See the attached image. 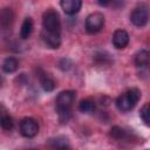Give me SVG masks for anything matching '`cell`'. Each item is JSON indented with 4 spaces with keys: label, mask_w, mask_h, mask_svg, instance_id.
Returning a JSON list of instances; mask_svg holds the SVG:
<instances>
[{
    "label": "cell",
    "mask_w": 150,
    "mask_h": 150,
    "mask_svg": "<svg viewBox=\"0 0 150 150\" xmlns=\"http://www.w3.org/2000/svg\"><path fill=\"white\" fill-rule=\"evenodd\" d=\"M42 39L50 48H59L61 45V20L55 9H47L42 16Z\"/></svg>",
    "instance_id": "obj_1"
},
{
    "label": "cell",
    "mask_w": 150,
    "mask_h": 150,
    "mask_svg": "<svg viewBox=\"0 0 150 150\" xmlns=\"http://www.w3.org/2000/svg\"><path fill=\"white\" fill-rule=\"evenodd\" d=\"M76 93L74 90L61 91L55 100V108L61 122H67L71 116V107L75 102Z\"/></svg>",
    "instance_id": "obj_2"
},
{
    "label": "cell",
    "mask_w": 150,
    "mask_h": 150,
    "mask_svg": "<svg viewBox=\"0 0 150 150\" xmlns=\"http://www.w3.org/2000/svg\"><path fill=\"white\" fill-rule=\"evenodd\" d=\"M141 98V91L137 88H131L121 96L117 97L116 100V107L120 111L122 112H128L132 110L136 104L138 103Z\"/></svg>",
    "instance_id": "obj_3"
},
{
    "label": "cell",
    "mask_w": 150,
    "mask_h": 150,
    "mask_svg": "<svg viewBox=\"0 0 150 150\" xmlns=\"http://www.w3.org/2000/svg\"><path fill=\"white\" fill-rule=\"evenodd\" d=\"M149 19H150V13L145 5H138L130 13V21L136 27L145 26L148 23Z\"/></svg>",
    "instance_id": "obj_4"
},
{
    "label": "cell",
    "mask_w": 150,
    "mask_h": 150,
    "mask_svg": "<svg viewBox=\"0 0 150 150\" xmlns=\"http://www.w3.org/2000/svg\"><path fill=\"white\" fill-rule=\"evenodd\" d=\"M104 26V15L100 12H94L89 14L86 19V30L89 34L98 33Z\"/></svg>",
    "instance_id": "obj_5"
},
{
    "label": "cell",
    "mask_w": 150,
    "mask_h": 150,
    "mask_svg": "<svg viewBox=\"0 0 150 150\" xmlns=\"http://www.w3.org/2000/svg\"><path fill=\"white\" fill-rule=\"evenodd\" d=\"M20 132L23 137L32 138L39 132V124L32 117H26L20 122Z\"/></svg>",
    "instance_id": "obj_6"
},
{
    "label": "cell",
    "mask_w": 150,
    "mask_h": 150,
    "mask_svg": "<svg viewBox=\"0 0 150 150\" xmlns=\"http://www.w3.org/2000/svg\"><path fill=\"white\" fill-rule=\"evenodd\" d=\"M129 43V34L124 29H116L112 34V45L117 49H123Z\"/></svg>",
    "instance_id": "obj_7"
},
{
    "label": "cell",
    "mask_w": 150,
    "mask_h": 150,
    "mask_svg": "<svg viewBox=\"0 0 150 150\" xmlns=\"http://www.w3.org/2000/svg\"><path fill=\"white\" fill-rule=\"evenodd\" d=\"M62 11L68 15H74L80 12L82 7V0H60Z\"/></svg>",
    "instance_id": "obj_8"
},
{
    "label": "cell",
    "mask_w": 150,
    "mask_h": 150,
    "mask_svg": "<svg viewBox=\"0 0 150 150\" xmlns=\"http://www.w3.org/2000/svg\"><path fill=\"white\" fill-rule=\"evenodd\" d=\"M134 62H135V66L141 70L148 68L149 64H150V52L146 50V49L138 50L135 55Z\"/></svg>",
    "instance_id": "obj_9"
},
{
    "label": "cell",
    "mask_w": 150,
    "mask_h": 150,
    "mask_svg": "<svg viewBox=\"0 0 150 150\" xmlns=\"http://www.w3.org/2000/svg\"><path fill=\"white\" fill-rule=\"evenodd\" d=\"M33 27H34V25H33V20H32V18H26V19L23 20L22 25H21L20 38L23 39V40L28 39V38L30 36L32 32H33Z\"/></svg>",
    "instance_id": "obj_10"
},
{
    "label": "cell",
    "mask_w": 150,
    "mask_h": 150,
    "mask_svg": "<svg viewBox=\"0 0 150 150\" xmlns=\"http://www.w3.org/2000/svg\"><path fill=\"white\" fill-rule=\"evenodd\" d=\"M19 68V62L15 57H6L2 62V70L7 74L16 71Z\"/></svg>",
    "instance_id": "obj_11"
},
{
    "label": "cell",
    "mask_w": 150,
    "mask_h": 150,
    "mask_svg": "<svg viewBox=\"0 0 150 150\" xmlns=\"http://www.w3.org/2000/svg\"><path fill=\"white\" fill-rule=\"evenodd\" d=\"M79 110L84 114H91L95 110V103L91 100H82L79 103Z\"/></svg>",
    "instance_id": "obj_12"
},
{
    "label": "cell",
    "mask_w": 150,
    "mask_h": 150,
    "mask_svg": "<svg viewBox=\"0 0 150 150\" xmlns=\"http://www.w3.org/2000/svg\"><path fill=\"white\" fill-rule=\"evenodd\" d=\"M40 83H41V87L45 91H53L55 89V82L53 79H50L49 76L45 75V76H41L40 79Z\"/></svg>",
    "instance_id": "obj_13"
},
{
    "label": "cell",
    "mask_w": 150,
    "mask_h": 150,
    "mask_svg": "<svg viewBox=\"0 0 150 150\" xmlns=\"http://www.w3.org/2000/svg\"><path fill=\"white\" fill-rule=\"evenodd\" d=\"M139 116L143 121V123L148 127H150V103L144 104L139 110Z\"/></svg>",
    "instance_id": "obj_14"
},
{
    "label": "cell",
    "mask_w": 150,
    "mask_h": 150,
    "mask_svg": "<svg viewBox=\"0 0 150 150\" xmlns=\"http://www.w3.org/2000/svg\"><path fill=\"white\" fill-rule=\"evenodd\" d=\"M50 146L52 148H55V149H66V148H69L68 141L66 138H63V137H56V138L50 139Z\"/></svg>",
    "instance_id": "obj_15"
},
{
    "label": "cell",
    "mask_w": 150,
    "mask_h": 150,
    "mask_svg": "<svg viewBox=\"0 0 150 150\" xmlns=\"http://www.w3.org/2000/svg\"><path fill=\"white\" fill-rule=\"evenodd\" d=\"M110 135L115 139H124L127 137V131L124 129L120 128V127H112L111 131H110Z\"/></svg>",
    "instance_id": "obj_16"
},
{
    "label": "cell",
    "mask_w": 150,
    "mask_h": 150,
    "mask_svg": "<svg viewBox=\"0 0 150 150\" xmlns=\"http://www.w3.org/2000/svg\"><path fill=\"white\" fill-rule=\"evenodd\" d=\"M14 123H13V120L9 115H2L1 117V127L4 130H12Z\"/></svg>",
    "instance_id": "obj_17"
},
{
    "label": "cell",
    "mask_w": 150,
    "mask_h": 150,
    "mask_svg": "<svg viewBox=\"0 0 150 150\" xmlns=\"http://www.w3.org/2000/svg\"><path fill=\"white\" fill-rule=\"evenodd\" d=\"M12 18H13L12 11L8 9V8L4 9V11H2V14H1V22H2V26H8V25L11 23V21H12Z\"/></svg>",
    "instance_id": "obj_18"
},
{
    "label": "cell",
    "mask_w": 150,
    "mask_h": 150,
    "mask_svg": "<svg viewBox=\"0 0 150 150\" xmlns=\"http://www.w3.org/2000/svg\"><path fill=\"white\" fill-rule=\"evenodd\" d=\"M97 2L102 7H108V6L118 7L122 4V0H97Z\"/></svg>",
    "instance_id": "obj_19"
}]
</instances>
